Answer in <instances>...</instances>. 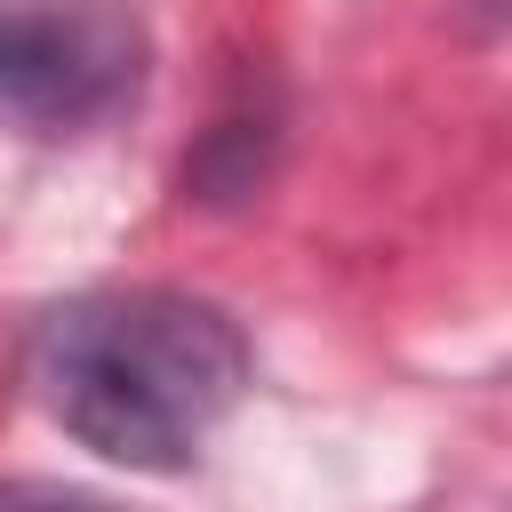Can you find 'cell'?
<instances>
[{"label": "cell", "mask_w": 512, "mask_h": 512, "mask_svg": "<svg viewBox=\"0 0 512 512\" xmlns=\"http://www.w3.org/2000/svg\"><path fill=\"white\" fill-rule=\"evenodd\" d=\"M144 88V40L104 0H0V128L88 136Z\"/></svg>", "instance_id": "2"}, {"label": "cell", "mask_w": 512, "mask_h": 512, "mask_svg": "<svg viewBox=\"0 0 512 512\" xmlns=\"http://www.w3.org/2000/svg\"><path fill=\"white\" fill-rule=\"evenodd\" d=\"M56 432L128 472H176L248 392V336L192 288H88L40 312L24 352Z\"/></svg>", "instance_id": "1"}, {"label": "cell", "mask_w": 512, "mask_h": 512, "mask_svg": "<svg viewBox=\"0 0 512 512\" xmlns=\"http://www.w3.org/2000/svg\"><path fill=\"white\" fill-rule=\"evenodd\" d=\"M0 512H120L88 488H56V480H0Z\"/></svg>", "instance_id": "3"}]
</instances>
